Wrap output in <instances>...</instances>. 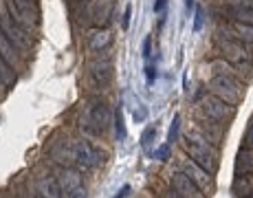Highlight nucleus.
I'll return each mask as SVG.
<instances>
[{"label": "nucleus", "mask_w": 253, "mask_h": 198, "mask_svg": "<svg viewBox=\"0 0 253 198\" xmlns=\"http://www.w3.org/2000/svg\"><path fill=\"white\" fill-rule=\"evenodd\" d=\"M220 13L225 20L233 22H242V25H251L253 27V7H236V4H225L220 7Z\"/></svg>", "instance_id": "16"}, {"label": "nucleus", "mask_w": 253, "mask_h": 198, "mask_svg": "<svg viewBox=\"0 0 253 198\" xmlns=\"http://www.w3.org/2000/svg\"><path fill=\"white\" fill-rule=\"evenodd\" d=\"M203 25H205V9L196 7V11H194V31H201Z\"/></svg>", "instance_id": "26"}, {"label": "nucleus", "mask_w": 253, "mask_h": 198, "mask_svg": "<svg viewBox=\"0 0 253 198\" xmlns=\"http://www.w3.org/2000/svg\"><path fill=\"white\" fill-rule=\"evenodd\" d=\"M154 137H157V128L154 125H148V128L143 130V134H141V148L148 152L150 150V143L154 141Z\"/></svg>", "instance_id": "23"}, {"label": "nucleus", "mask_w": 253, "mask_h": 198, "mask_svg": "<svg viewBox=\"0 0 253 198\" xmlns=\"http://www.w3.org/2000/svg\"><path fill=\"white\" fill-rule=\"evenodd\" d=\"M150 46H152V38H145V40H143V49H141V53H143V60L145 62H148L150 60V55H152V53H150Z\"/></svg>", "instance_id": "29"}, {"label": "nucleus", "mask_w": 253, "mask_h": 198, "mask_svg": "<svg viewBox=\"0 0 253 198\" xmlns=\"http://www.w3.org/2000/svg\"><path fill=\"white\" fill-rule=\"evenodd\" d=\"M113 115L115 110H110V106L104 99H90L82 110L80 128L88 134L101 137V134L108 132L110 123H113Z\"/></svg>", "instance_id": "2"}, {"label": "nucleus", "mask_w": 253, "mask_h": 198, "mask_svg": "<svg viewBox=\"0 0 253 198\" xmlns=\"http://www.w3.org/2000/svg\"><path fill=\"white\" fill-rule=\"evenodd\" d=\"M213 46L220 53L222 60L231 62V64H242V62H253V53L251 46L253 44H245V42L236 40V38L222 36V33H216L213 38Z\"/></svg>", "instance_id": "5"}, {"label": "nucleus", "mask_w": 253, "mask_h": 198, "mask_svg": "<svg viewBox=\"0 0 253 198\" xmlns=\"http://www.w3.org/2000/svg\"><path fill=\"white\" fill-rule=\"evenodd\" d=\"M242 148L247 150H253V115L247 123V130H245V139H242Z\"/></svg>", "instance_id": "24"}, {"label": "nucleus", "mask_w": 253, "mask_h": 198, "mask_svg": "<svg viewBox=\"0 0 253 198\" xmlns=\"http://www.w3.org/2000/svg\"><path fill=\"white\" fill-rule=\"evenodd\" d=\"M194 9V0H185V11H192Z\"/></svg>", "instance_id": "35"}, {"label": "nucleus", "mask_w": 253, "mask_h": 198, "mask_svg": "<svg viewBox=\"0 0 253 198\" xmlns=\"http://www.w3.org/2000/svg\"><path fill=\"white\" fill-rule=\"evenodd\" d=\"M33 192L38 198H66L60 183H57V176L44 170L33 174Z\"/></svg>", "instance_id": "10"}, {"label": "nucleus", "mask_w": 253, "mask_h": 198, "mask_svg": "<svg viewBox=\"0 0 253 198\" xmlns=\"http://www.w3.org/2000/svg\"><path fill=\"white\" fill-rule=\"evenodd\" d=\"M236 176H253V150H247V148L238 150Z\"/></svg>", "instance_id": "18"}, {"label": "nucleus", "mask_w": 253, "mask_h": 198, "mask_svg": "<svg viewBox=\"0 0 253 198\" xmlns=\"http://www.w3.org/2000/svg\"><path fill=\"white\" fill-rule=\"evenodd\" d=\"M115 18V0H86L82 22L90 29H106Z\"/></svg>", "instance_id": "4"}, {"label": "nucleus", "mask_w": 253, "mask_h": 198, "mask_svg": "<svg viewBox=\"0 0 253 198\" xmlns=\"http://www.w3.org/2000/svg\"><path fill=\"white\" fill-rule=\"evenodd\" d=\"M154 79H157V66L148 64V66H145V81H148V86H152Z\"/></svg>", "instance_id": "27"}, {"label": "nucleus", "mask_w": 253, "mask_h": 198, "mask_svg": "<svg viewBox=\"0 0 253 198\" xmlns=\"http://www.w3.org/2000/svg\"><path fill=\"white\" fill-rule=\"evenodd\" d=\"M55 176H57V183H60V187H62V192H64L66 198L84 187V176H82L80 167H57Z\"/></svg>", "instance_id": "12"}, {"label": "nucleus", "mask_w": 253, "mask_h": 198, "mask_svg": "<svg viewBox=\"0 0 253 198\" xmlns=\"http://www.w3.org/2000/svg\"><path fill=\"white\" fill-rule=\"evenodd\" d=\"M240 198H253V192H249V194H245V196H240Z\"/></svg>", "instance_id": "36"}, {"label": "nucleus", "mask_w": 253, "mask_h": 198, "mask_svg": "<svg viewBox=\"0 0 253 198\" xmlns=\"http://www.w3.org/2000/svg\"><path fill=\"white\" fill-rule=\"evenodd\" d=\"M165 4H168V0H157V2H154V13H161L165 9Z\"/></svg>", "instance_id": "33"}, {"label": "nucleus", "mask_w": 253, "mask_h": 198, "mask_svg": "<svg viewBox=\"0 0 253 198\" xmlns=\"http://www.w3.org/2000/svg\"><path fill=\"white\" fill-rule=\"evenodd\" d=\"M233 194H236L238 198L249 194V192H253V185H251V176H236V181H233L231 185Z\"/></svg>", "instance_id": "21"}, {"label": "nucleus", "mask_w": 253, "mask_h": 198, "mask_svg": "<svg viewBox=\"0 0 253 198\" xmlns=\"http://www.w3.org/2000/svg\"><path fill=\"white\" fill-rule=\"evenodd\" d=\"M113 44V33L108 29H90L88 33V49L95 53H104Z\"/></svg>", "instance_id": "17"}, {"label": "nucleus", "mask_w": 253, "mask_h": 198, "mask_svg": "<svg viewBox=\"0 0 253 198\" xmlns=\"http://www.w3.org/2000/svg\"><path fill=\"white\" fill-rule=\"evenodd\" d=\"M143 119H145V108H141V106H139V108H137V113H134V121H143Z\"/></svg>", "instance_id": "32"}, {"label": "nucleus", "mask_w": 253, "mask_h": 198, "mask_svg": "<svg viewBox=\"0 0 253 198\" xmlns=\"http://www.w3.org/2000/svg\"><path fill=\"white\" fill-rule=\"evenodd\" d=\"M73 150H75V167H80V170H97L108 158L104 150L86 141V139H73Z\"/></svg>", "instance_id": "6"}, {"label": "nucleus", "mask_w": 253, "mask_h": 198, "mask_svg": "<svg viewBox=\"0 0 253 198\" xmlns=\"http://www.w3.org/2000/svg\"><path fill=\"white\" fill-rule=\"evenodd\" d=\"M0 31H2L4 36L13 42V46H16L18 51H27L29 49V31L7 11L4 2L0 4Z\"/></svg>", "instance_id": "7"}, {"label": "nucleus", "mask_w": 253, "mask_h": 198, "mask_svg": "<svg viewBox=\"0 0 253 198\" xmlns=\"http://www.w3.org/2000/svg\"><path fill=\"white\" fill-rule=\"evenodd\" d=\"M88 73L95 79V84L108 86L110 79H113V57L106 55V51L99 53V57L88 62Z\"/></svg>", "instance_id": "11"}, {"label": "nucleus", "mask_w": 253, "mask_h": 198, "mask_svg": "<svg viewBox=\"0 0 253 198\" xmlns=\"http://www.w3.org/2000/svg\"><path fill=\"white\" fill-rule=\"evenodd\" d=\"M169 183H172V187L178 192L183 198H205V192L201 190V187L196 185V183L192 181V178L187 176L183 170H176L172 174V178H169Z\"/></svg>", "instance_id": "14"}, {"label": "nucleus", "mask_w": 253, "mask_h": 198, "mask_svg": "<svg viewBox=\"0 0 253 198\" xmlns=\"http://www.w3.org/2000/svg\"><path fill=\"white\" fill-rule=\"evenodd\" d=\"M207 88H209V93L211 95L225 99L227 104L236 106L238 101L242 99L245 84H242V81L238 79L236 75H231V73H213L211 79H209V84H207Z\"/></svg>", "instance_id": "3"}, {"label": "nucleus", "mask_w": 253, "mask_h": 198, "mask_svg": "<svg viewBox=\"0 0 253 198\" xmlns=\"http://www.w3.org/2000/svg\"><path fill=\"white\" fill-rule=\"evenodd\" d=\"M130 18H132V7H126V11H124V20H121V29L124 31H128V27H130Z\"/></svg>", "instance_id": "28"}, {"label": "nucleus", "mask_w": 253, "mask_h": 198, "mask_svg": "<svg viewBox=\"0 0 253 198\" xmlns=\"http://www.w3.org/2000/svg\"><path fill=\"white\" fill-rule=\"evenodd\" d=\"M69 198H86V190H84V187H82V190H77L75 194L69 196Z\"/></svg>", "instance_id": "34"}, {"label": "nucleus", "mask_w": 253, "mask_h": 198, "mask_svg": "<svg viewBox=\"0 0 253 198\" xmlns=\"http://www.w3.org/2000/svg\"><path fill=\"white\" fill-rule=\"evenodd\" d=\"M113 125H115V139L117 141H124L126 139V123H124V113H121V104H117V108H115Z\"/></svg>", "instance_id": "20"}, {"label": "nucleus", "mask_w": 253, "mask_h": 198, "mask_svg": "<svg viewBox=\"0 0 253 198\" xmlns=\"http://www.w3.org/2000/svg\"><path fill=\"white\" fill-rule=\"evenodd\" d=\"M178 137H181V115H174L172 123H169V130H168V143L178 141Z\"/></svg>", "instance_id": "22"}, {"label": "nucleus", "mask_w": 253, "mask_h": 198, "mask_svg": "<svg viewBox=\"0 0 253 198\" xmlns=\"http://www.w3.org/2000/svg\"><path fill=\"white\" fill-rule=\"evenodd\" d=\"M201 108L205 113V117L209 121H216V123H229L233 117H236V106L227 104L225 99L216 97V95L209 93L207 97L201 99Z\"/></svg>", "instance_id": "8"}, {"label": "nucleus", "mask_w": 253, "mask_h": 198, "mask_svg": "<svg viewBox=\"0 0 253 198\" xmlns=\"http://www.w3.org/2000/svg\"><path fill=\"white\" fill-rule=\"evenodd\" d=\"M130 192H132V187H130V185H124V187H121V190L117 192V194H115L113 198H128Z\"/></svg>", "instance_id": "31"}, {"label": "nucleus", "mask_w": 253, "mask_h": 198, "mask_svg": "<svg viewBox=\"0 0 253 198\" xmlns=\"http://www.w3.org/2000/svg\"><path fill=\"white\" fill-rule=\"evenodd\" d=\"M48 158L57 167H75V150H73V139L69 137H55L48 143Z\"/></svg>", "instance_id": "9"}, {"label": "nucleus", "mask_w": 253, "mask_h": 198, "mask_svg": "<svg viewBox=\"0 0 253 198\" xmlns=\"http://www.w3.org/2000/svg\"><path fill=\"white\" fill-rule=\"evenodd\" d=\"M159 198H183L181 194H178L174 187H168V190H161V194H159Z\"/></svg>", "instance_id": "30"}, {"label": "nucleus", "mask_w": 253, "mask_h": 198, "mask_svg": "<svg viewBox=\"0 0 253 198\" xmlns=\"http://www.w3.org/2000/svg\"><path fill=\"white\" fill-rule=\"evenodd\" d=\"M169 154H172V143H163V146L154 152V158H157V161H161V163H165L169 158Z\"/></svg>", "instance_id": "25"}, {"label": "nucleus", "mask_w": 253, "mask_h": 198, "mask_svg": "<svg viewBox=\"0 0 253 198\" xmlns=\"http://www.w3.org/2000/svg\"><path fill=\"white\" fill-rule=\"evenodd\" d=\"M218 33L222 36L236 38V40L245 42V44H253V27L251 25H242V22H233V20H225L218 29Z\"/></svg>", "instance_id": "15"}, {"label": "nucleus", "mask_w": 253, "mask_h": 198, "mask_svg": "<svg viewBox=\"0 0 253 198\" xmlns=\"http://www.w3.org/2000/svg\"><path fill=\"white\" fill-rule=\"evenodd\" d=\"M183 152L187 154L189 158H192L196 165H201L203 170H207L209 174H213L216 176L218 174V146H213L211 141H207L205 137H203L201 132H189L187 137L183 139Z\"/></svg>", "instance_id": "1"}, {"label": "nucleus", "mask_w": 253, "mask_h": 198, "mask_svg": "<svg viewBox=\"0 0 253 198\" xmlns=\"http://www.w3.org/2000/svg\"><path fill=\"white\" fill-rule=\"evenodd\" d=\"M18 53H20V51H18L16 46H13V42L9 40V38L4 36L2 31H0V55H2L4 60L11 62V64L16 66V62H18Z\"/></svg>", "instance_id": "19"}, {"label": "nucleus", "mask_w": 253, "mask_h": 198, "mask_svg": "<svg viewBox=\"0 0 253 198\" xmlns=\"http://www.w3.org/2000/svg\"><path fill=\"white\" fill-rule=\"evenodd\" d=\"M181 170L187 174V176L192 178V181L196 183L203 192H207V194H209V192L213 190V174H209L207 170H203L201 165H196L192 158H183V161H181Z\"/></svg>", "instance_id": "13"}, {"label": "nucleus", "mask_w": 253, "mask_h": 198, "mask_svg": "<svg viewBox=\"0 0 253 198\" xmlns=\"http://www.w3.org/2000/svg\"><path fill=\"white\" fill-rule=\"evenodd\" d=\"M0 198H2V196H0Z\"/></svg>", "instance_id": "37"}]
</instances>
